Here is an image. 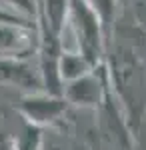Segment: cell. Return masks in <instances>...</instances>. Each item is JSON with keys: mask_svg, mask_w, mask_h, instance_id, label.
<instances>
[{"mask_svg": "<svg viewBox=\"0 0 146 150\" xmlns=\"http://www.w3.org/2000/svg\"><path fill=\"white\" fill-rule=\"evenodd\" d=\"M14 108L24 118V122L44 128L64 118L68 100L62 94H52L48 90H36V92H26L16 102Z\"/></svg>", "mask_w": 146, "mask_h": 150, "instance_id": "6da1fadb", "label": "cell"}, {"mask_svg": "<svg viewBox=\"0 0 146 150\" xmlns=\"http://www.w3.org/2000/svg\"><path fill=\"white\" fill-rule=\"evenodd\" d=\"M68 6H70V18H72L76 34H78L80 52L88 60H94V50L98 48V22H96V16L86 4V0H68Z\"/></svg>", "mask_w": 146, "mask_h": 150, "instance_id": "7a4b0ae2", "label": "cell"}, {"mask_svg": "<svg viewBox=\"0 0 146 150\" xmlns=\"http://www.w3.org/2000/svg\"><path fill=\"white\" fill-rule=\"evenodd\" d=\"M0 84L22 88L26 92H36L38 88H44L40 70H34L26 58L0 56Z\"/></svg>", "mask_w": 146, "mask_h": 150, "instance_id": "3957f363", "label": "cell"}, {"mask_svg": "<svg viewBox=\"0 0 146 150\" xmlns=\"http://www.w3.org/2000/svg\"><path fill=\"white\" fill-rule=\"evenodd\" d=\"M32 30L34 28L0 22V56L26 58L34 50V44L38 50V40L32 38Z\"/></svg>", "mask_w": 146, "mask_h": 150, "instance_id": "277c9868", "label": "cell"}, {"mask_svg": "<svg viewBox=\"0 0 146 150\" xmlns=\"http://www.w3.org/2000/svg\"><path fill=\"white\" fill-rule=\"evenodd\" d=\"M90 60L82 52L80 54H72V52H60L58 58V76L62 82V88H64V82H72L78 80L82 76H86V70H88Z\"/></svg>", "mask_w": 146, "mask_h": 150, "instance_id": "5b68a950", "label": "cell"}, {"mask_svg": "<svg viewBox=\"0 0 146 150\" xmlns=\"http://www.w3.org/2000/svg\"><path fill=\"white\" fill-rule=\"evenodd\" d=\"M42 144H44L42 128L30 122H24L20 134L14 138L16 150H42Z\"/></svg>", "mask_w": 146, "mask_h": 150, "instance_id": "8992f818", "label": "cell"}, {"mask_svg": "<svg viewBox=\"0 0 146 150\" xmlns=\"http://www.w3.org/2000/svg\"><path fill=\"white\" fill-rule=\"evenodd\" d=\"M0 22H2V24H14V26H24V28H34V30H38V28H36V24L32 22V18H28V16H24V14H18V12L10 10V8H6V6H2V4H0Z\"/></svg>", "mask_w": 146, "mask_h": 150, "instance_id": "52a82bcc", "label": "cell"}, {"mask_svg": "<svg viewBox=\"0 0 146 150\" xmlns=\"http://www.w3.org/2000/svg\"><path fill=\"white\" fill-rule=\"evenodd\" d=\"M2 6L10 8V10L18 12V14H24L28 18H34L38 14V8H36V0H0Z\"/></svg>", "mask_w": 146, "mask_h": 150, "instance_id": "ba28073f", "label": "cell"}]
</instances>
